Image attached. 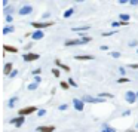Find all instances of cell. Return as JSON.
<instances>
[{"instance_id":"obj_1","label":"cell","mask_w":138,"mask_h":132,"mask_svg":"<svg viewBox=\"0 0 138 132\" xmlns=\"http://www.w3.org/2000/svg\"><path fill=\"white\" fill-rule=\"evenodd\" d=\"M125 100L129 104H134L135 101H138V98H137V92H132V90H128L126 92V95H125Z\"/></svg>"},{"instance_id":"obj_2","label":"cell","mask_w":138,"mask_h":132,"mask_svg":"<svg viewBox=\"0 0 138 132\" xmlns=\"http://www.w3.org/2000/svg\"><path fill=\"white\" fill-rule=\"evenodd\" d=\"M34 111H36V107H34V105L25 107V108H21V110H19V116H28V114L34 113Z\"/></svg>"},{"instance_id":"obj_3","label":"cell","mask_w":138,"mask_h":132,"mask_svg":"<svg viewBox=\"0 0 138 132\" xmlns=\"http://www.w3.org/2000/svg\"><path fill=\"white\" fill-rule=\"evenodd\" d=\"M82 100H83L85 102H102V98L101 96H98V98H94V96H91V95H83L82 96Z\"/></svg>"},{"instance_id":"obj_4","label":"cell","mask_w":138,"mask_h":132,"mask_svg":"<svg viewBox=\"0 0 138 132\" xmlns=\"http://www.w3.org/2000/svg\"><path fill=\"white\" fill-rule=\"evenodd\" d=\"M43 37H45V33L42 31V28H36V31L31 34V39H33V40H42Z\"/></svg>"},{"instance_id":"obj_5","label":"cell","mask_w":138,"mask_h":132,"mask_svg":"<svg viewBox=\"0 0 138 132\" xmlns=\"http://www.w3.org/2000/svg\"><path fill=\"white\" fill-rule=\"evenodd\" d=\"M73 105H74V108L77 110V111H83V107H85V101L83 100H73Z\"/></svg>"},{"instance_id":"obj_6","label":"cell","mask_w":138,"mask_h":132,"mask_svg":"<svg viewBox=\"0 0 138 132\" xmlns=\"http://www.w3.org/2000/svg\"><path fill=\"white\" fill-rule=\"evenodd\" d=\"M31 12H33V6H30V5H25V6H22L21 9H19V15H21V16L30 15Z\"/></svg>"},{"instance_id":"obj_7","label":"cell","mask_w":138,"mask_h":132,"mask_svg":"<svg viewBox=\"0 0 138 132\" xmlns=\"http://www.w3.org/2000/svg\"><path fill=\"white\" fill-rule=\"evenodd\" d=\"M24 120H25V116H19V117H15V119L11 120V123H12V125H15L17 128H19V126L24 125Z\"/></svg>"},{"instance_id":"obj_8","label":"cell","mask_w":138,"mask_h":132,"mask_svg":"<svg viewBox=\"0 0 138 132\" xmlns=\"http://www.w3.org/2000/svg\"><path fill=\"white\" fill-rule=\"evenodd\" d=\"M24 61H27V62H30V61H36V60H39L40 56L37 54H24Z\"/></svg>"},{"instance_id":"obj_9","label":"cell","mask_w":138,"mask_h":132,"mask_svg":"<svg viewBox=\"0 0 138 132\" xmlns=\"http://www.w3.org/2000/svg\"><path fill=\"white\" fill-rule=\"evenodd\" d=\"M76 45H85V42L82 39H74V40H67L66 46H76Z\"/></svg>"},{"instance_id":"obj_10","label":"cell","mask_w":138,"mask_h":132,"mask_svg":"<svg viewBox=\"0 0 138 132\" xmlns=\"http://www.w3.org/2000/svg\"><path fill=\"white\" fill-rule=\"evenodd\" d=\"M54 22H31L34 28H45V27H51Z\"/></svg>"},{"instance_id":"obj_11","label":"cell","mask_w":138,"mask_h":132,"mask_svg":"<svg viewBox=\"0 0 138 132\" xmlns=\"http://www.w3.org/2000/svg\"><path fill=\"white\" fill-rule=\"evenodd\" d=\"M55 128L54 126H39L37 128V132H54Z\"/></svg>"},{"instance_id":"obj_12","label":"cell","mask_w":138,"mask_h":132,"mask_svg":"<svg viewBox=\"0 0 138 132\" xmlns=\"http://www.w3.org/2000/svg\"><path fill=\"white\" fill-rule=\"evenodd\" d=\"M77 61H91L94 60V56H91V55H77V56H74Z\"/></svg>"},{"instance_id":"obj_13","label":"cell","mask_w":138,"mask_h":132,"mask_svg":"<svg viewBox=\"0 0 138 132\" xmlns=\"http://www.w3.org/2000/svg\"><path fill=\"white\" fill-rule=\"evenodd\" d=\"M55 64L60 67V68H62V70H66V71H70V67L68 65H66V64H62L60 60H55Z\"/></svg>"},{"instance_id":"obj_14","label":"cell","mask_w":138,"mask_h":132,"mask_svg":"<svg viewBox=\"0 0 138 132\" xmlns=\"http://www.w3.org/2000/svg\"><path fill=\"white\" fill-rule=\"evenodd\" d=\"M89 30V25H83V27H76V28H73V31H76V33H82V31H88Z\"/></svg>"},{"instance_id":"obj_15","label":"cell","mask_w":138,"mask_h":132,"mask_svg":"<svg viewBox=\"0 0 138 132\" xmlns=\"http://www.w3.org/2000/svg\"><path fill=\"white\" fill-rule=\"evenodd\" d=\"M3 48H5V51H7V52H13V54H17V52H18V49H17V48H13V46H9V45H5Z\"/></svg>"},{"instance_id":"obj_16","label":"cell","mask_w":138,"mask_h":132,"mask_svg":"<svg viewBox=\"0 0 138 132\" xmlns=\"http://www.w3.org/2000/svg\"><path fill=\"white\" fill-rule=\"evenodd\" d=\"M73 13H74V9L73 7H70V9H67L66 12H64V18H70Z\"/></svg>"},{"instance_id":"obj_17","label":"cell","mask_w":138,"mask_h":132,"mask_svg":"<svg viewBox=\"0 0 138 132\" xmlns=\"http://www.w3.org/2000/svg\"><path fill=\"white\" fill-rule=\"evenodd\" d=\"M11 70H12V64L11 62L5 64V74H11Z\"/></svg>"},{"instance_id":"obj_18","label":"cell","mask_w":138,"mask_h":132,"mask_svg":"<svg viewBox=\"0 0 138 132\" xmlns=\"http://www.w3.org/2000/svg\"><path fill=\"white\" fill-rule=\"evenodd\" d=\"M13 31H15L13 27H5L3 28V34H9V33H13Z\"/></svg>"},{"instance_id":"obj_19","label":"cell","mask_w":138,"mask_h":132,"mask_svg":"<svg viewBox=\"0 0 138 132\" xmlns=\"http://www.w3.org/2000/svg\"><path fill=\"white\" fill-rule=\"evenodd\" d=\"M37 86H39V83H37V82H34V83H30V85H28V90H36Z\"/></svg>"},{"instance_id":"obj_20","label":"cell","mask_w":138,"mask_h":132,"mask_svg":"<svg viewBox=\"0 0 138 132\" xmlns=\"http://www.w3.org/2000/svg\"><path fill=\"white\" fill-rule=\"evenodd\" d=\"M119 18H120V21H129V15H126V13H120Z\"/></svg>"},{"instance_id":"obj_21","label":"cell","mask_w":138,"mask_h":132,"mask_svg":"<svg viewBox=\"0 0 138 132\" xmlns=\"http://www.w3.org/2000/svg\"><path fill=\"white\" fill-rule=\"evenodd\" d=\"M98 96H101V98H113V94H105V92H102V94H98Z\"/></svg>"},{"instance_id":"obj_22","label":"cell","mask_w":138,"mask_h":132,"mask_svg":"<svg viewBox=\"0 0 138 132\" xmlns=\"http://www.w3.org/2000/svg\"><path fill=\"white\" fill-rule=\"evenodd\" d=\"M67 82H68V83H70V86H73V88H77V83H76V82H74V80H73L71 77L68 79V80H67Z\"/></svg>"},{"instance_id":"obj_23","label":"cell","mask_w":138,"mask_h":132,"mask_svg":"<svg viewBox=\"0 0 138 132\" xmlns=\"http://www.w3.org/2000/svg\"><path fill=\"white\" fill-rule=\"evenodd\" d=\"M18 101V98L17 96H13V98H11V101H9V107H13V104Z\"/></svg>"},{"instance_id":"obj_24","label":"cell","mask_w":138,"mask_h":132,"mask_svg":"<svg viewBox=\"0 0 138 132\" xmlns=\"http://www.w3.org/2000/svg\"><path fill=\"white\" fill-rule=\"evenodd\" d=\"M80 39H82V40H83L85 43H89V42H91V37H88V36H83V34H82V37H80Z\"/></svg>"},{"instance_id":"obj_25","label":"cell","mask_w":138,"mask_h":132,"mask_svg":"<svg viewBox=\"0 0 138 132\" xmlns=\"http://www.w3.org/2000/svg\"><path fill=\"white\" fill-rule=\"evenodd\" d=\"M5 13L9 15V13H13V7H5Z\"/></svg>"},{"instance_id":"obj_26","label":"cell","mask_w":138,"mask_h":132,"mask_svg":"<svg viewBox=\"0 0 138 132\" xmlns=\"http://www.w3.org/2000/svg\"><path fill=\"white\" fill-rule=\"evenodd\" d=\"M68 86H70V83H67V82H61V88H62V89H68Z\"/></svg>"},{"instance_id":"obj_27","label":"cell","mask_w":138,"mask_h":132,"mask_svg":"<svg viewBox=\"0 0 138 132\" xmlns=\"http://www.w3.org/2000/svg\"><path fill=\"white\" fill-rule=\"evenodd\" d=\"M52 74H54L55 77H60V70H56V68H54V70H52Z\"/></svg>"},{"instance_id":"obj_28","label":"cell","mask_w":138,"mask_h":132,"mask_svg":"<svg viewBox=\"0 0 138 132\" xmlns=\"http://www.w3.org/2000/svg\"><path fill=\"white\" fill-rule=\"evenodd\" d=\"M117 82H119V83H128L129 80H128V79H126V77H120L119 80H117Z\"/></svg>"},{"instance_id":"obj_29","label":"cell","mask_w":138,"mask_h":132,"mask_svg":"<svg viewBox=\"0 0 138 132\" xmlns=\"http://www.w3.org/2000/svg\"><path fill=\"white\" fill-rule=\"evenodd\" d=\"M12 21H13L12 15H11V13H9V15H6V22H12Z\"/></svg>"},{"instance_id":"obj_30","label":"cell","mask_w":138,"mask_h":132,"mask_svg":"<svg viewBox=\"0 0 138 132\" xmlns=\"http://www.w3.org/2000/svg\"><path fill=\"white\" fill-rule=\"evenodd\" d=\"M113 34H116V31H111V33H102L101 36L102 37H107V36H113Z\"/></svg>"},{"instance_id":"obj_31","label":"cell","mask_w":138,"mask_h":132,"mask_svg":"<svg viewBox=\"0 0 138 132\" xmlns=\"http://www.w3.org/2000/svg\"><path fill=\"white\" fill-rule=\"evenodd\" d=\"M129 5L131 6H138V0H129Z\"/></svg>"},{"instance_id":"obj_32","label":"cell","mask_w":138,"mask_h":132,"mask_svg":"<svg viewBox=\"0 0 138 132\" xmlns=\"http://www.w3.org/2000/svg\"><path fill=\"white\" fill-rule=\"evenodd\" d=\"M137 45H138V42H137V40H132V42H129V46H131V48H135Z\"/></svg>"},{"instance_id":"obj_33","label":"cell","mask_w":138,"mask_h":132,"mask_svg":"<svg viewBox=\"0 0 138 132\" xmlns=\"http://www.w3.org/2000/svg\"><path fill=\"white\" fill-rule=\"evenodd\" d=\"M111 56L113 58H120V52H111Z\"/></svg>"},{"instance_id":"obj_34","label":"cell","mask_w":138,"mask_h":132,"mask_svg":"<svg viewBox=\"0 0 138 132\" xmlns=\"http://www.w3.org/2000/svg\"><path fill=\"white\" fill-rule=\"evenodd\" d=\"M45 114H46V111H45V110H39V111H37V116H40V117H42V116H45Z\"/></svg>"},{"instance_id":"obj_35","label":"cell","mask_w":138,"mask_h":132,"mask_svg":"<svg viewBox=\"0 0 138 132\" xmlns=\"http://www.w3.org/2000/svg\"><path fill=\"white\" fill-rule=\"evenodd\" d=\"M119 73H120V74H122V76H125L126 70H125V68H123V67H120V68H119Z\"/></svg>"},{"instance_id":"obj_36","label":"cell","mask_w":138,"mask_h":132,"mask_svg":"<svg viewBox=\"0 0 138 132\" xmlns=\"http://www.w3.org/2000/svg\"><path fill=\"white\" fill-rule=\"evenodd\" d=\"M40 71H42L40 68H36V70H33V74H34V76H37V74H40Z\"/></svg>"},{"instance_id":"obj_37","label":"cell","mask_w":138,"mask_h":132,"mask_svg":"<svg viewBox=\"0 0 138 132\" xmlns=\"http://www.w3.org/2000/svg\"><path fill=\"white\" fill-rule=\"evenodd\" d=\"M17 74H18V71H17V70H13V71H11V74H9V76H11V77H15V76H17Z\"/></svg>"},{"instance_id":"obj_38","label":"cell","mask_w":138,"mask_h":132,"mask_svg":"<svg viewBox=\"0 0 138 132\" xmlns=\"http://www.w3.org/2000/svg\"><path fill=\"white\" fill-rule=\"evenodd\" d=\"M104 129H105L107 132H116V131H114V128H108V126H105Z\"/></svg>"},{"instance_id":"obj_39","label":"cell","mask_w":138,"mask_h":132,"mask_svg":"<svg viewBox=\"0 0 138 132\" xmlns=\"http://www.w3.org/2000/svg\"><path fill=\"white\" fill-rule=\"evenodd\" d=\"M120 5H125V3H129V0H119Z\"/></svg>"},{"instance_id":"obj_40","label":"cell","mask_w":138,"mask_h":132,"mask_svg":"<svg viewBox=\"0 0 138 132\" xmlns=\"http://www.w3.org/2000/svg\"><path fill=\"white\" fill-rule=\"evenodd\" d=\"M60 110H67V104H62V105H60Z\"/></svg>"},{"instance_id":"obj_41","label":"cell","mask_w":138,"mask_h":132,"mask_svg":"<svg viewBox=\"0 0 138 132\" xmlns=\"http://www.w3.org/2000/svg\"><path fill=\"white\" fill-rule=\"evenodd\" d=\"M36 82H37V83H40V82H42V79H40V76H39V74L36 76Z\"/></svg>"},{"instance_id":"obj_42","label":"cell","mask_w":138,"mask_h":132,"mask_svg":"<svg viewBox=\"0 0 138 132\" xmlns=\"http://www.w3.org/2000/svg\"><path fill=\"white\" fill-rule=\"evenodd\" d=\"M101 51H108V46H105V45H102V46H101Z\"/></svg>"},{"instance_id":"obj_43","label":"cell","mask_w":138,"mask_h":132,"mask_svg":"<svg viewBox=\"0 0 138 132\" xmlns=\"http://www.w3.org/2000/svg\"><path fill=\"white\" fill-rule=\"evenodd\" d=\"M7 3H9V0H3V7H6Z\"/></svg>"},{"instance_id":"obj_44","label":"cell","mask_w":138,"mask_h":132,"mask_svg":"<svg viewBox=\"0 0 138 132\" xmlns=\"http://www.w3.org/2000/svg\"><path fill=\"white\" fill-rule=\"evenodd\" d=\"M129 114H131V111H129V110H128V111H123V116H129Z\"/></svg>"},{"instance_id":"obj_45","label":"cell","mask_w":138,"mask_h":132,"mask_svg":"<svg viewBox=\"0 0 138 132\" xmlns=\"http://www.w3.org/2000/svg\"><path fill=\"white\" fill-rule=\"evenodd\" d=\"M131 68H138V64H131Z\"/></svg>"},{"instance_id":"obj_46","label":"cell","mask_w":138,"mask_h":132,"mask_svg":"<svg viewBox=\"0 0 138 132\" xmlns=\"http://www.w3.org/2000/svg\"><path fill=\"white\" fill-rule=\"evenodd\" d=\"M125 132H134V129H128V131H125Z\"/></svg>"},{"instance_id":"obj_47","label":"cell","mask_w":138,"mask_h":132,"mask_svg":"<svg viewBox=\"0 0 138 132\" xmlns=\"http://www.w3.org/2000/svg\"><path fill=\"white\" fill-rule=\"evenodd\" d=\"M76 2H79V3H80V2H85V0H76Z\"/></svg>"},{"instance_id":"obj_48","label":"cell","mask_w":138,"mask_h":132,"mask_svg":"<svg viewBox=\"0 0 138 132\" xmlns=\"http://www.w3.org/2000/svg\"><path fill=\"white\" fill-rule=\"evenodd\" d=\"M102 132H107V131H105V129H102Z\"/></svg>"},{"instance_id":"obj_49","label":"cell","mask_w":138,"mask_h":132,"mask_svg":"<svg viewBox=\"0 0 138 132\" xmlns=\"http://www.w3.org/2000/svg\"><path fill=\"white\" fill-rule=\"evenodd\" d=\"M137 98H138V92H137Z\"/></svg>"},{"instance_id":"obj_50","label":"cell","mask_w":138,"mask_h":132,"mask_svg":"<svg viewBox=\"0 0 138 132\" xmlns=\"http://www.w3.org/2000/svg\"><path fill=\"white\" fill-rule=\"evenodd\" d=\"M137 128H138V123H137Z\"/></svg>"},{"instance_id":"obj_51","label":"cell","mask_w":138,"mask_h":132,"mask_svg":"<svg viewBox=\"0 0 138 132\" xmlns=\"http://www.w3.org/2000/svg\"><path fill=\"white\" fill-rule=\"evenodd\" d=\"M137 52H138V49H137Z\"/></svg>"}]
</instances>
